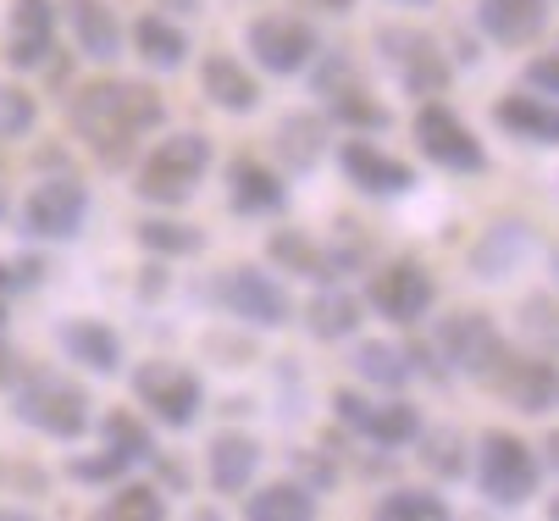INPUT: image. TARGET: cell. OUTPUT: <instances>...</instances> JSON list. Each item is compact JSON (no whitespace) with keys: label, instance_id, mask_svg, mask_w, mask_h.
I'll return each instance as SVG.
<instances>
[{"label":"cell","instance_id":"obj_1","mask_svg":"<svg viewBox=\"0 0 559 521\" xmlns=\"http://www.w3.org/2000/svg\"><path fill=\"white\" fill-rule=\"evenodd\" d=\"M67 122L72 133L84 139V151L100 167H128V156L139 151V139L155 133L167 122V100L155 95L150 84H128V79H95L78 84L67 100Z\"/></svg>","mask_w":559,"mask_h":521},{"label":"cell","instance_id":"obj_2","mask_svg":"<svg viewBox=\"0 0 559 521\" xmlns=\"http://www.w3.org/2000/svg\"><path fill=\"white\" fill-rule=\"evenodd\" d=\"M205 173H211V144H205V133H173V139H162V144L144 156L133 194L150 200V205H183V200H194V189H200Z\"/></svg>","mask_w":559,"mask_h":521},{"label":"cell","instance_id":"obj_3","mask_svg":"<svg viewBox=\"0 0 559 521\" xmlns=\"http://www.w3.org/2000/svg\"><path fill=\"white\" fill-rule=\"evenodd\" d=\"M476 483H483V494H488L493 505L510 510V505H526V499L537 494L543 461H537V450H532L526 438L493 427V433L476 438Z\"/></svg>","mask_w":559,"mask_h":521},{"label":"cell","instance_id":"obj_4","mask_svg":"<svg viewBox=\"0 0 559 521\" xmlns=\"http://www.w3.org/2000/svg\"><path fill=\"white\" fill-rule=\"evenodd\" d=\"M12 411H17V422H28L61 443L84 438V427H90V394L67 378H56V371H28L12 394Z\"/></svg>","mask_w":559,"mask_h":521},{"label":"cell","instance_id":"obj_5","mask_svg":"<svg viewBox=\"0 0 559 521\" xmlns=\"http://www.w3.org/2000/svg\"><path fill=\"white\" fill-rule=\"evenodd\" d=\"M432 355L443 360V371H460V378L488 383V371L510 355V339H504L499 322L483 317V311H454V317L438 322V333H432Z\"/></svg>","mask_w":559,"mask_h":521},{"label":"cell","instance_id":"obj_6","mask_svg":"<svg viewBox=\"0 0 559 521\" xmlns=\"http://www.w3.org/2000/svg\"><path fill=\"white\" fill-rule=\"evenodd\" d=\"M432 300H438L432 272H427L421 261H411V256H399V261H388V267L371 272L360 306H371V311H377L382 322H393V328H416V322L432 311Z\"/></svg>","mask_w":559,"mask_h":521},{"label":"cell","instance_id":"obj_7","mask_svg":"<svg viewBox=\"0 0 559 521\" xmlns=\"http://www.w3.org/2000/svg\"><path fill=\"white\" fill-rule=\"evenodd\" d=\"M211 294H216V306H222L227 317H238L245 328H261V333H272V328H283V322L294 317L288 288H283L272 272H261V267H227V272L211 283Z\"/></svg>","mask_w":559,"mask_h":521},{"label":"cell","instance_id":"obj_8","mask_svg":"<svg viewBox=\"0 0 559 521\" xmlns=\"http://www.w3.org/2000/svg\"><path fill=\"white\" fill-rule=\"evenodd\" d=\"M333 416H338V427H349L366 443H382V450H405V443H416V433H421V411L411 400H399V394L371 400V394L338 389L333 394Z\"/></svg>","mask_w":559,"mask_h":521},{"label":"cell","instance_id":"obj_9","mask_svg":"<svg viewBox=\"0 0 559 521\" xmlns=\"http://www.w3.org/2000/svg\"><path fill=\"white\" fill-rule=\"evenodd\" d=\"M377 50L388 56L399 90L416 95V100L443 95L449 79H454L449 61H443V45H438L432 34H421V28H377Z\"/></svg>","mask_w":559,"mask_h":521},{"label":"cell","instance_id":"obj_10","mask_svg":"<svg viewBox=\"0 0 559 521\" xmlns=\"http://www.w3.org/2000/svg\"><path fill=\"white\" fill-rule=\"evenodd\" d=\"M133 400L162 422V427H194L200 405H205V389L189 366H173V360H139L133 366Z\"/></svg>","mask_w":559,"mask_h":521},{"label":"cell","instance_id":"obj_11","mask_svg":"<svg viewBox=\"0 0 559 521\" xmlns=\"http://www.w3.org/2000/svg\"><path fill=\"white\" fill-rule=\"evenodd\" d=\"M416 151L443 167V173H488V151H483V139H476L443 100H421L416 111Z\"/></svg>","mask_w":559,"mask_h":521},{"label":"cell","instance_id":"obj_12","mask_svg":"<svg viewBox=\"0 0 559 521\" xmlns=\"http://www.w3.org/2000/svg\"><path fill=\"white\" fill-rule=\"evenodd\" d=\"M245 45L250 56L277 72V79H294V72H305L316 61V50H322V34H316L305 17H288V12H266L245 28Z\"/></svg>","mask_w":559,"mask_h":521},{"label":"cell","instance_id":"obj_13","mask_svg":"<svg viewBox=\"0 0 559 521\" xmlns=\"http://www.w3.org/2000/svg\"><path fill=\"white\" fill-rule=\"evenodd\" d=\"M338 173H344V183H349L355 194H366V200H405V194L416 189V167L399 162V156H388L382 144H371V139H360V133H349V139L338 144Z\"/></svg>","mask_w":559,"mask_h":521},{"label":"cell","instance_id":"obj_14","mask_svg":"<svg viewBox=\"0 0 559 521\" xmlns=\"http://www.w3.org/2000/svg\"><path fill=\"white\" fill-rule=\"evenodd\" d=\"M488 389H493L510 411L548 416V411H559V366L543 360V355H521V350L510 344V355L488 371Z\"/></svg>","mask_w":559,"mask_h":521},{"label":"cell","instance_id":"obj_15","mask_svg":"<svg viewBox=\"0 0 559 521\" xmlns=\"http://www.w3.org/2000/svg\"><path fill=\"white\" fill-rule=\"evenodd\" d=\"M84 216H90V189L78 183V178H39L28 205H23V228L34 239H72L78 228H84Z\"/></svg>","mask_w":559,"mask_h":521},{"label":"cell","instance_id":"obj_16","mask_svg":"<svg viewBox=\"0 0 559 521\" xmlns=\"http://www.w3.org/2000/svg\"><path fill=\"white\" fill-rule=\"evenodd\" d=\"M56 50V7L50 0H12V23H7V61L17 72L45 67Z\"/></svg>","mask_w":559,"mask_h":521},{"label":"cell","instance_id":"obj_17","mask_svg":"<svg viewBox=\"0 0 559 521\" xmlns=\"http://www.w3.org/2000/svg\"><path fill=\"white\" fill-rule=\"evenodd\" d=\"M227 205H233V216H283L288 183L272 167H261L255 156H238V162H227Z\"/></svg>","mask_w":559,"mask_h":521},{"label":"cell","instance_id":"obj_18","mask_svg":"<svg viewBox=\"0 0 559 521\" xmlns=\"http://www.w3.org/2000/svg\"><path fill=\"white\" fill-rule=\"evenodd\" d=\"M255 472H261V438H250V433H216L205 443V477H211L216 494H250Z\"/></svg>","mask_w":559,"mask_h":521},{"label":"cell","instance_id":"obj_19","mask_svg":"<svg viewBox=\"0 0 559 521\" xmlns=\"http://www.w3.org/2000/svg\"><path fill=\"white\" fill-rule=\"evenodd\" d=\"M476 28L504 50H526L548 28V0H483L476 7Z\"/></svg>","mask_w":559,"mask_h":521},{"label":"cell","instance_id":"obj_20","mask_svg":"<svg viewBox=\"0 0 559 521\" xmlns=\"http://www.w3.org/2000/svg\"><path fill=\"white\" fill-rule=\"evenodd\" d=\"M526 250H532V228L515 222V216H504V222H493V228H483V239L471 245V272L499 283V277H510L521 267Z\"/></svg>","mask_w":559,"mask_h":521},{"label":"cell","instance_id":"obj_21","mask_svg":"<svg viewBox=\"0 0 559 521\" xmlns=\"http://www.w3.org/2000/svg\"><path fill=\"white\" fill-rule=\"evenodd\" d=\"M67 23H72V39L90 61H117L122 56V23L106 0H67Z\"/></svg>","mask_w":559,"mask_h":521},{"label":"cell","instance_id":"obj_22","mask_svg":"<svg viewBox=\"0 0 559 521\" xmlns=\"http://www.w3.org/2000/svg\"><path fill=\"white\" fill-rule=\"evenodd\" d=\"M493 122L521 139V144H559V100H543V95H504L493 106Z\"/></svg>","mask_w":559,"mask_h":521},{"label":"cell","instance_id":"obj_23","mask_svg":"<svg viewBox=\"0 0 559 521\" xmlns=\"http://www.w3.org/2000/svg\"><path fill=\"white\" fill-rule=\"evenodd\" d=\"M61 350H67V360H78V366H90L95 378H111V371H122V339L106 328V322H61Z\"/></svg>","mask_w":559,"mask_h":521},{"label":"cell","instance_id":"obj_24","mask_svg":"<svg viewBox=\"0 0 559 521\" xmlns=\"http://www.w3.org/2000/svg\"><path fill=\"white\" fill-rule=\"evenodd\" d=\"M200 84H205V100H211V106H222V111H233V117H245V111H255V106H261V84H255L250 72L233 61V56H205Z\"/></svg>","mask_w":559,"mask_h":521},{"label":"cell","instance_id":"obj_25","mask_svg":"<svg viewBox=\"0 0 559 521\" xmlns=\"http://www.w3.org/2000/svg\"><path fill=\"white\" fill-rule=\"evenodd\" d=\"M266 256H272L283 272H294V277H310V283H338L333 250H328V245H316V239H305V228H277V234L266 239Z\"/></svg>","mask_w":559,"mask_h":521},{"label":"cell","instance_id":"obj_26","mask_svg":"<svg viewBox=\"0 0 559 521\" xmlns=\"http://www.w3.org/2000/svg\"><path fill=\"white\" fill-rule=\"evenodd\" d=\"M272 151H277V162L288 173H310L316 162H322V151H328V122L305 117V111H288L277 122V133H272Z\"/></svg>","mask_w":559,"mask_h":521},{"label":"cell","instance_id":"obj_27","mask_svg":"<svg viewBox=\"0 0 559 521\" xmlns=\"http://www.w3.org/2000/svg\"><path fill=\"white\" fill-rule=\"evenodd\" d=\"M349 366H355V378H360V383L388 389V394H399V389H405V383L416 378L405 344H388V339H360V344H355V355H349Z\"/></svg>","mask_w":559,"mask_h":521},{"label":"cell","instance_id":"obj_28","mask_svg":"<svg viewBox=\"0 0 559 521\" xmlns=\"http://www.w3.org/2000/svg\"><path fill=\"white\" fill-rule=\"evenodd\" d=\"M360 311H366V306L355 300L349 288L322 283V294H316V300L305 306V333H310V339H328V344H333V339H349V333L366 322Z\"/></svg>","mask_w":559,"mask_h":521},{"label":"cell","instance_id":"obj_29","mask_svg":"<svg viewBox=\"0 0 559 521\" xmlns=\"http://www.w3.org/2000/svg\"><path fill=\"white\" fill-rule=\"evenodd\" d=\"M245 521H316V494L299 483H266L245 494Z\"/></svg>","mask_w":559,"mask_h":521},{"label":"cell","instance_id":"obj_30","mask_svg":"<svg viewBox=\"0 0 559 521\" xmlns=\"http://www.w3.org/2000/svg\"><path fill=\"white\" fill-rule=\"evenodd\" d=\"M328 100V117L333 122H344L349 133H382L388 122H393V111L382 106V100H371V90L355 79V84H344V90H333V95H322Z\"/></svg>","mask_w":559,"mask_h":521},{"label":"cell","instance_id":"obj_31","mask_svg":"<svg viewBox=\"0 0 559 521\" xmlns=\"http://www.w3.org/2000/svg\"><path fill=\"white\" fill-rule=\"evenodd\" d=\"M371 521H454V510L432 488H388V494H377Z\"/></svg>","mask_w":559,"mask_h":521},{"label":"cell","instance_id":"obj_32","mask_svg":"<svg viewBox=\"0 0 559 521\" xmlns=\"http://www.w3.org/2000/svg\"><path fill=\"white\" fill-rule=\"evenodd\" d=\"M133 45H139V56H144L150 67H162V72H173V67L189 61V34L173 28L167 17H155V12L133 23Z\"/></svg>","mask_w":559,"mask_h":521},{"label":"cell","instance_id":"obj_33","mask_svg":"<svg viewBox=\"0 0 559 521\" xmlns=\"http://www.w3.org/2000/svg\"><path fill=\"white\" fill-rule=\"evenodd\" d=\"M133 234H139V245L150 256H167V261H183V256L205 250V234L194 228V222H173V216H144Z\"/></svg>","mask_w":559,"mask_h":521},{"label":"cell","instance_id":"obj_34","mask_svg":"<svg viewBox=\"0 0 559 521\" xmlns=\"http://www.w3.org/2000/svg\"><path fill=\"white\" fill-rule=\"evenodd\" d=\"M100 433H106V450L122 461V466H139V461H155V433L133 416V411H111L106 422H100Z\"/></svg>","mask_w":559,"mask_h":521},{"label":"cell","instance_id":"obj_35","mask_svg":"<svg viewBox=\"0 0 559 521\" xmlns=\"http://www.w3.org/2000/svg\"><path fill=\"white\" fill-rule=\"evenodd\" d=\"M95 521H167V499H162V488H150V483H122L95 510Z\"/></svg>","mask_w":559,"mask_h":521},{"label":"cell","instance_id":"obj_36","mask_svg":"<svg viewBox=\"0 0 559 521\" xmlns=\"http://www.w3.org/2000/svg\"><path fill=\"white\" fill-rule=\"evenodd\" d=\"M416 443H421V466L438 472L443 483H454V477L465 472V433H460V427H432V433L421 427Z\"/></svg>","mask_w":559,"mask_h":521},{"label":"cell","instance_id":"obj_37","mask_svg":"<svg viewBox=\"0 0 559 521\" xmlns=\"http://www.w3.org/2000/svg\"><path fill=\"white\" fill-rule=\"evenodd\" d=\"M521 333L537 350L559 355V300H554V294H526V300H521Z\"/></svg>","mask_w":559,"mask_h":521},{"label":"cell","instance_id":"obj_38","mask_svg":"<svg viewBox=\"0 0 559 521\" xmlns=\"http://www.w3.org/2000/svg\"><path fill=\"white\" fill-rule=\"evenodd\" d=\"M34 95L17 90V84H0V139H23L34 128Z\"/></svg>","mask_w":559,"mask_h":521},{"label":"cell","instance_id":"obj_39","mask_svg":"<svg viewBox=\"0 0 559 521\" xmlns=\"http://www.w3.org/2000/svg\"><path fill=\"white\" fill-rule=\"evenodd\" d=\"M122 472H128V466H122L111 450H106V455H72V461H67V477H78V483H117Z\"/></svg>","mask_w":559,"mask_h":521},{"label":"cell","instance_id":"obj_40","mask_svg":"<svg viewBox=\"0 0 559 521\" xmlns=\"http://www.w3.org/2000/svg\"><path fill=\"white\" fill-rule=\"evenodd\" d=\"M294 472L305 477V488H310V494H322V488H333V483H338V466L328 461V450H305V455H294Z\"/></svg>","mask_w":559,"mask_h":521},{"label":"cell","instance_id":"obj_41","mask_svg":"<svg viewBox=\"0 0 559 521\" xmlns=\"http://www.w3.org/2000/svg\"><path fill=\"white\" fill-rule=\"evenodd\" d=\"M526 84H532L537 95H554V100H559V50H548V56L526 61Z\"/></svg>","mask_w":559,"mask_h":521},{"label":"cell","instance_id":"obj_42","mask_svg":"<svg viewBox=\"0 0 559 521\" xmlns=\"http://www.w3.org/2000/svg\"><path fill=\"white\" fill-rule=\"evenodd\" d=\"M150 466H155V472H162V483H173L178 494L189 488V466H183V461H167L162 450H155V461H150Z\"/></svg>","mask_w":559,"mask_h":521},{"label":"cell","instance_id":"obj_43","mask_svg":"<svg viewBox=\"0 0 559 521\" xmlns=\"http://www.w3.org/2000/svg\"><path fill=\"white\" fill-rule=\"evenodd\" d=\"M543 466H554V472H559V427L543 438Z\"/></svg>","mask_w":559,"mask_h":521},{"label":"cell","instance_id":"obj_44","mask_svg":"<svg viewBox=\"0 0 559 521\" xmlns=\"http://www.w3.org/2000/svg\"><path fill=\"white\" fill-rule=\"evenodd\" d=\"M305 7H322V12H349L355 0H305Z\"/></svg>","mask_w":559,"mask_h":521},{"label":"cell","instance_id":"obj_45","mask_svg":"<svg viewBox=\"0 0 559 521\" xmlns=\"http://www.w3.org/2000/svg\"><path fill=\"white\" fill-rule=\"evenodd\" d=\"M189 521H222V510H216V505H205V510H194Z\"/></svg>","mask_w":559,"mask_h":521},{"label":"cell","instance_id":"obj_46","mask_svg":"<svg viewBox=\"0 0 559 521\" xmlns=\"http://www.w3.org/2000/svg\"><path fill=\"white\" fill-rule=\"evenodd\" d=\"M0 521H39V516H28V510H0Z\"/></svg>","mask_w":559,"mask_h":521},{"label":"cell","instance_id":"obj_47","mask_svg":"<svg viewBox=\"0 0 559 521\" xmlns=\"http://www.w3.org/2000/svg\"><path fill=\"white\" fill-rule=\"evenodd\" d=\"M548 272H554V288H559V250L548 256Z\"/></svg>","mask_w":559,"mask_h":521},{"label":"cell","instance_id":"obj_48","mask_svg":"<svg viewBox=\"0 0 559 521\" xmlns=\"http://www.w3.org/2000/svg\"><path fill=\"white\" fill-rule=\"evenodd\" d=\"M548 521H559V494H554V499H548Z\"/></svg>","mask_w":559,"mask_h":521},{"label":"cell","instance_id":"obj_49","mask_svg":"<svg viewBox=\"0 0 559 521\" xmlns=\"http://www.w3.org/2000/svg\"><path fill=\"white\" fill-rule=\"evenodd\" d=\"M399 7H427V0H399Z\"/></svg>","mask_w":559,"mask_h":521},{"label":"cell","instance_id":"obj_50","mask_svg":"<svg viewBox=\"0 0 559 521\" xmlns=\"http://www.w3.org/2000/svg\"><path fill=\"white\" fill-rule=\"evenodd\" d=\"M0 322H7V300H0Z\"/></svg>","mask_w":559,"mask_h":521},{"label":"cell","instance_id":"obj_51","mask_svg":"<svg viewBox=\"0 0 559 521\" xmlns=\"http://www.w3.org/2000/svg\"><path fill=\"white\" fill-rule=\"evenodd\" d=\"M0 216H7V194H0Z\"/></svg>","mask_w":559,"mask_h":521}]
</instances>
